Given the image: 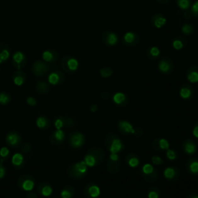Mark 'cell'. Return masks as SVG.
I'll return each instance as SVG.
<instances>
[{
  "instance_id": "1",
  "label": "cell",
  "mask_w": 198,
  "mask_h": 198,
  "mask_svg": "<svg viewBox=\"0 0 198 198\" xmlns=\"http://www.w3.org/2000/svg\"><path fill=\"white\" fill-rule=\"evenodd\" d=\"M87 172L88 167L84 160L71 164L67 170V174L69 177L76 180L83 178L86 175Z\"/></svg>"
},
{
  "instance_id": "2",
  "label": "cell",
  "mask_w": 198,
  "mask_h": 198,
  "mask_svg": "<svg viewBox=\"0 0 198 198\" xmlns=\"http://www.w3.org/2000/svg\"><path fill=\"white\" fill-rule=\"evenodd\" d=\"M35 185H36V180L30 174H23L17 180V186L19 188L27 192L32 191V190L35 187Z\"/></svg>"
},
{
  "instance_id": "3",
  "label": "cell",
  "mask_w": 198,
  "mask_h": 198,
  "mask_svg": "<svg viewBox=\"0 0 198 198\" xmlns=\"http://www.w3.org/2000/svg\"><path fill=\"white\" fill-rule=\"evenodd\" d=\"M69 144L72 148H80L85 143V137L81 133L79 132H74L71 133L68 137Z\"/></svg>"
},
{
  "instance_id": "4",
  "label": "cell",
  "mask_w": 198,
  "mask_h": 198,
  "mask_svg": "<svg viewBox=\"0 0 198 198\" xmlns=\"http://www.w3.org/2000/svg\"><path fill=\"white\" fill-rule=\"evenodd\" d=\"M22 136L16 131H10L6 136V143L12 148H18L21 144Z\"/></svg>"
},
{
  "instance_id": "5",
  "label": "cell",
  "mask_w": 198,
  "mask_h": 198,
  "mask_svg": "<svg viewBox=\"0 0 198 198\" xmlns=\"http://www.w3.org/2000/svg\"><path fill=\"white\" fill-rule=\"evenodd\" d=\"M65 133L62 129H57L50 136V141L52 145H60L63 144L64 139H65Z\"/></svg>"
},
{
  "instance_id": "6",
  "label": "cell",
  "mask_w": 198,
  "mask_h": 198,
  "mask_svg": "<svg viewBox=\"0 0 198 198\" xmlns=\"http://www.w3.org/2000/svg\"><path fill=\"white\" fill-rule=\"evenodd\" d=\"M84 195L87 198H97L101 194L100 188L93 183L88 184L84 189Z\"/></svg>"
},
{
  "instance_id": "7",
  "label": "cell",
  "mask_w": 198,
  "mask_h": 198,
  "mask_svg": "<svg viewBox=\"0 0 198 198\" xmlns=\"http://www.w3.org/2000/svg\"><path fill=\"white\" fill-rule=\"evenodd\" d=\"M37 192L39 195L49 197L53 194V188L48 182H41L37 185Z\"/></svg>"
},
{
  "instance_id": "8",
  "label": "cell",
  "mask_w": 198,
  "mask_h": 198,
  "mask_svg": "<svg viewBox=\"0 0 198 198\" xmlns=\"http://www.w3.org/2000/svg\"><path fill=\"white\" fill-rule=\"evenodd\" d=\"M48 71V67L42 61H37L33 66V74L38 77L45 75Z\"/></svg>"
},
{
  "instance_id": "9",
  "label": "cell",
  "mask_w": 198,
  "mask_h": 198,
  "mask_svg": "<svg viewBox=\"0 0 198 198\" xmlns=\"http://www.w3.org/2000/svg\"><path fill=\"white\" fill-rule=\"evenodd\" d=\"M12 165L16 170L23 168L25 166V158L22 153H15L12 157Z\"/></svg>"
},
{
  "instance_id": "10",
  "label": "cell",
  "mask_w": 198,
  "mask_h": 198,
  "mask_svg": "<svg viewBox=\"0 0 198 198\" xmlns=\"http://www.w3.org/2000/svg\"><path fill=\"white\" fill-rule=\"evenodd\" d=\"M118 128L122 133H127V134H135V133L133 125L128 122L125 121V120L120 121L118 122Z\"/></svg>"
},
{
  "instance_id": "11",
  "label": "cell",
  "mask_w": 198,
  "mask_h": 198,
  "mask_svg": "<svg viewBox=\"0 0 198 198\" xmlns=\"http://www.w3.org/2000/svg\"><path fill=\"white\" fill-rule=\"evenodd\" d=\"M13 66L16 67V69H20L24 66V54L22 52L17 51L13 55Z\"/></svg>"
},
{
  "instance_id": "12",
  "label": "cell",
  "mask_w": 198,
  "mask_h": 198,
  "mask_svg": "<svg viewBox=\"0 0 198 198\" xmlns=\"http://www.w3.org/2000/svg\"><path fill=\"white\" fill-rule=\"evenodd\" d=\"M123 148V144L118 138H114L111 140L109 145V151L111 153H118Z\"/></svg>"
},
{
  "instance_id": "13",
  "label": "cell",
  "mask_w": 198,
  "mask_h": 198,
  "mask_svg": "<svg viewBox=\"0 0 198 198\" xmlns=\"http://www.w3.org/2000/svg\"><path fill=\"white\" fill-rule=\"evenodd\" d=\"M36 91L38 94L43 95V94H47V93L50 92V86L43 81H37L36 84Z\"/></svg>"
},
{
  "instance_id": "14",
  "label": "cell",
  "mask_w": 198,
  "mask_h": 198,
  "mask_svg": "<svg viewBox=\"0 0 198 198\" xmlns=\"http://www.w3.org/2000/svg\"><path fill=\"white\" fill-rule=\"evenodd\" d=\"M36 125L39 128L42 130H47L50 127V121L47 117L43 116H39L36 120Z\"/></svg>"
},
{
  "instance_id": "15",
  "label": "cell",
  "mask_w": 198,
  "mask_h": 198,
  "mask_svg": "<svg viewBox=\"0 0 198 198\" xmlns=\"http://www.w3.org/2000/svg\"><path fill=\"white\" fill-rule=\"evenodd\" d=\"M48 81L52 85H57L62 81L61 74L58 72H52L49 74Z\"/></svg>"
},
{
  "instance_id": "16",
  "label": "cell",
  "mask_w": 198,
  "mask_h": 198,
  "mask_svg": "<svg viewBox=\"0 0 198 198\" xmlns=\"http://www.w3.org/2000/svg\"><path fill=\"white\" fill-rule=\"evenodd\" d=\"M84 161L88 167H93L97 164V158L95 157L94 154L89 151L84 156Z\"/></svg>"
},
{
  "instance_id": "17",
  "label": "cell",
  "mask_w": 198,
  "mask_h": 198,
  "mask_svg": "<svg viewBox=\"0 0 198 198\" xmlns=\"http://www.w3.org/2000/svg\"><path fill=\"white\" fill-rule=\"evenodd\" d=\"M13 82H14V84H16V85L21 86V85H23L25 80H26V75H25L24 73H23V72H20V71L16 72L13 74Z\"/></svg>"
},
{
  "instance_id": "18",
  "label": "cell",
  "mask_w": 198,
  "mask_h": 198,
  "mask_svg": "<svg viewBox=\"0 0 198 198\" xmlns=\"http://www.w3.org/2000/svg\"><path fill=\"white\" fill-rule=\"evenodd\" d=\"M184 150L185 153L188 155H192V154L195 153L197 151V147L196 145L193 143L190 140H187L184 143Z\"/></svg>"
},
{
  "instance_id": "19",
  "label": "cell",
  "mask_w": 198,
  "mask_h": 198,
  "mask_svg": "<svg viewBox=\"0 0 198 198\" xmlns=\"http://www.w3.org/2000/svg\"><path fill=\"white\" fill-rule=\"evenodd\" d=\"M74 194V189L71 186H66L60 191L61 198H71Z\"/></svg>"
},
{
  "instance_id": "20",
  "label": "cell",
  "mask_w": 198,
  "mask_h": 198,
  "mask_svg": "<svg viewBox=\"0 0 198 198\" xmlns=\"http://www.w3.org/2000/svg\"><path fill=\"white\" fill-rule=\"evenodd\" d=\"M10 156V151L6 146H3L0 149V162H4L9 159Z\"/></svg>"
},
{
  "instance_id": "21",
  "label": "cell",
  "mask_w": 198,
  "mask_h": 198,
  "mask_svg": "<svg viewBox=\"0 0 198 198\" xmlns=\"http://www.w3.org/2000/svg\"><path fill=\"white\" fill-rule=\"evenodd\" d=\"M163 175L165 177L166 179L167 180H173L176 177L177 175V171H176V169L173 168V167H167L163 172Z\"/></svg>"
},
{
  "instance_id": "22",
  "label": "cell",
  "mask_w": 198,
  "mask_h": 198,
  "mask_svg": "<svg viewBox=\"0 0 198 198\" xmlns=\"http://www.w3.org/2000/svg\"><path fill=\"white\" fill-rule=\"evenodd\" d=\"M66 64H67V68L70 71H75L78 67V62L74 58L68 59L66 62Z\"/></svg>"
},
{
  "instance_id": "23",
  "label": "cell",
  "mask_w": 198,
  "mask_h": 198,
  "mask_svg": "<svg viewBox=\"0 0 198 198\" xmlns=\"http://www.w3.org/2000/svg\"><path fill=\"white\" fill-rule=\"evenodd\" d=\"M11 95L7 92H0V105H6L11 101Z\"/></svg>"
},
{
  "instance_id": "24",
  "label": "cell",
  "mask_w": 198,
  "mask_h": 198,
  "mask_svg": "<svg viewBox=\"0 0 198 198\" xmlns=\"http://www.w3.org/2000/svg\"><path fill=\"white\" fill-rule=\"evenodd\" d=\"M118 36L114 33H109L106 37V43L109 46H114L118 43Z\"/></svg>"
},
{
  "instance_id": "25",
  "label": "cell",
  "mask_w": 198,
  "mask_h": 198,
  "mask_svg": "<svg viewBox=\"0 0 198 198\" xmlns=\"http://www.w3.org/2000/svg\"><path fill=\"white\" fill-rule=\"evenodd\" d=\"M126 97L123 93L121 92H118L113 96V101H114L115 104L116 105H121L126 101Z\"/></svg>"
},
{
  "instance_id": "26",
  "label": "cell",
  "mask_w": 198,
  "mask_h": 198,
  "mask_svg": "<svg viewBox=\"0 0 198 198\" xmlns=\"http://www.w3.org/2000/svg\"><path fill=\"white\" fill-rule=\"evenodd\" d=\"M54 126L57 129H62L65 126V121L64 116H58L54 119Z\"/></svg>"
},
{
  "instance_id": "27",
  "label": "cell",
  "mask_w": 198,
  "mask_h": 198,
  "mask_svg": "<svg viewBox=\"0 0 198 198\" xmlns=\"http://www.w3.org/2000/svg\"><path fill=\"white\" fill-rule=\"evenodd\" d=\"M127 162H128V166L132 168H135V167H138L139 164V160L138 157L135 156H128L127 158Z\"/></svg>"
},
{
  "instance_id": "28",
  "label": "cell",
  "mask_w": 198,
  "mask_h": 198,
  "mask_svg": "<svg viewBox=\"0 0 198 198\" xmlns=\"http://www.w3.org/2000/svg\"><path fill=\"white\" fill-rule=\"evenodd\" d=\"M158 67L159 70L162 73H168L170 70V64L166 61V60H161L160 62V64H159Z\"/></svg>"
},
{
  "instance_id": "29",
  "label": "cell",
  "mask_w": 198,
  "mask_h": 198,
  "mask_svg": "<svg viewBox=\"0 0 198 198\" xmlns=\"http://www.w3.org/2000/svg\"><path fill=\"white\" fill-rule=\"evenodd\" d=\"M189 171L194 174L198 173V160H194L190 162Z\"/></svg>"
},
{
  "instance_id": "30",
  "label": "cell",
  "mask_w": 198,
  "mask_h": 198,
  "mask_svg": "<svg viewBox=\"0 0 198 198\" xmlns=\"http://www.w3.org/2000/svg\"><path fill=\"white\" fill-rule=\"evenodd\" d=\"M192 94L190 89L188 88H182L180 91V95L183 99H188Z\"/></svg>"
},
{
  "instance_id": "31",
  "label": "cell",
  "mask_w": 198,
  "mask_h": 198,
  "mask_svg": "<svg viewBox=\"0 0 198 198\" xmlns=\"http://www.w3.org/2000/svg\"><path fill=\"white\" fill-rule=\"evenodd\" d=\"M157 145H158L159 148L162 150H168L169 147H170L169 142L167 139H158Z\"/></svg>"
},
{
  "instance_id": "32",
  "label": "cell",
  "mask_w": 198,
  "mask_h": 198,
  "mask_svg": "<svg viewBox=\"0 0 198 198\" xmlns=\"http://www.w3.org/2000/svg\"><path fill=\"white\" fill-rule=\"evenodd\" d=\"M166 23H167V19L165 17H162V16H160V17L156 18L155 20V21H154V25L158 29L161 28Z\"/></svg>"
},
{
  "instance_id": "33",
  "label": "cell",
  "mask_w": 198,
  "mask_h": 198,
  "mask_svg": "<svg viewBox=\"0 0 198 198\" xmlns=\"http://www.w3.org/2000/svg\"><path fill=\"white\" fill-rule=\"evenodd\" d=\"M154 170H154L153 167L150 163L145 164L143 167V168H142V171H143L145 175H150V174L153 173Z\"/></svg>"
},
{
  "instance_id": "34",
  "label": "cell",
  "mask_w": 198,
  "mask_h": 198,
  "mask_svg": "<svg viewBox=\"0 0 198 198\" xmlns=\"http://www.w3.org/2000/svg\"><path fill=\"white\" fill-rule=\"evenodd\" d=\"M187 79L190 83H197L198 82V72L195 71H190L187 74Z\"/></svg>"
},
{
  "instance_id": "35",
  "label": "cell",
  "mask_w": 198,
  "mask_h": 198,
  "mask_svg": "<svg viewBox=\"0 0 198 198\" xmlns=\"http://www.w3.org/2000/svg\"><path fill=\"white\" fill-rule=\"evenodd\" d=\"M135 34L133 33H132V32H128L124 36V40L127 43H133L135 40Z\"/></svg>"
},
{
  "instance_id": "36",
  "label": "cell",
  "mask_w": 198,
  "mask_h": 198,
  "mask_svg": "<svg viewBox=\"0 0 198 198\" xmlns=\"http://www.w3.org/2000/svg\"><path fill=\"white\" fill-rule=\"evenodd\" d=\"M177 5L182 9H187L190 7L189 0H177Z\"/></svg>"
},
{
  "instance_id": "37",
  "label": "cell",
  "mask_w": 198,
  "mask_h": 198,
  "mask_svg": "<svg viewBox=\"0 0 198 198\" xmlns=\"http://www.w3.org/2000/svg\"><path fill=\"white\" fill-rule=\"evenodd\" d=\"M54 54L52 52L49 51V50H47V51L43 52V58L45 61L47 62H50L54 60Z\"/></svg>"
},
{
  "instance_id": "38",
  "label": "cell",
  "mask_w": 198,
  "mask_h": 198,
  "mask_svg": "<svg viewBox=\"0 0 198 198\" xmlns=\"http://www.w3.org/2000/svg\"><path fill=\"white\" fill-rule=\"evenodd\" d=\"M100 73H101V75L103 77H108L112 74V71L110 68L105 67V68L101 69V70L100 71Z\"/></svg>"
},
{
  "instance_id": "39",
  "label": "cell",
  "mask_w": 198,
  "mask_h": 198,
  "mask_svg": "<svg viewBox=\"0 0 198 198\" xmlns=\"http://www.w3.org/2000/svg\"><path fill=\"white\" fill-rule=\"evenodd\" d=\"M32 145L30 143H25L24 144L21 146V151L23 153H28L31 151Z\"/></svg>"
},
{
  "instance_id": "40",
  "label": "cell",
  "mask_w": 198,
  "mask_h": 198,
  "mask_svg": "<svg viewBox=\"0 0 198 198\" xmlns=\"http://www.w3.org/2000/svg\"><path fill=\"white\" fill-rule=\"evenodd\" d=\"M173 48L175 49V50H180L183 48L184 44H183L182 41H181L180 40L177 39V40H174L173 42Z\"/></svg>"
},
{
  "instance_id": "41",
  "label": "cell",
  "mask_w": 198,
  "mask_h": 198,
  "mask_svg": "<svg viewBox=\"0 0 198 198\" xmlns=\"http://www.w3.org/2000/svg\"><path fill=\"white\" fill-rule=\"evenodd\" d=\"M182 32L185 34H190L193 32V27L190 24H184L182 26Z\"/></svg>"
},
{
  "instance_id": "42",
  "label": "cell",
  "mask_w": 198,
  "mask_h": 198,
  "mask_svg": "<svg viewBox=\"0 0 198 198\" xmlns=\"http://www.w3.org/2000/svg\"><path fill=\"white\" fill-rule=\"evenodd\" d=\"M167 156L170 160H174L177 159V154H176L174 150H169L168 149V150L167 152Z\"/></svg>"
},
{
  "instance_id": "43",
  "label": "cell",
  "mask_w": 198,
  "mask_h": 198,
  "mask_svg": "<svg viewBox=\"0 0 198 198\" xmlns=\"http://www.w3.org/2000/svg\"><path fill=\"white\" fill-rule=\"evenodd\" d=\"M7 173V170L6 167L3 164V162H0V180L4 178Z\"/></svg>"
},
{
  "instance_id": "44",
  "label": "cell",
  "mask_w": 198,
  "mask_h": 198,
  "mask_svg": "<svg viewBox=\"0 0 198 198\" xmlns=\"http://www.w3.org/2000/svg\"><path fill=\"white\" fill-rule=\"evenodd\" d=\"M0 57H1L2 60H3V61H4V60H6L8 58H9V50H6V49H5V50H3L1 51V53H0Z\"/></svg>"
},
{
  "instance_id": "45",
  "label": "cell",
  "mask_w": 198,
  "mask_h": 198,
  "mask_svg": "<svg viewBox=\"0 0 198 198\" xmlns=\"http://www.w3.org/2000/svg\"><path fill=\"white\" fill-rule=\"evenodd\" d=\"M150 54H151V55L153 56V57H158L160 54V49L156 47H153L151 49H150Z\"/></svg>"
},
{
  "instance_id": "46",
  "label": "cell",
  "mask_w": 198,
  "mask_h": 198,
  "mask_svg": "<svg viewBox=\"0 0 198 198\" xmlns=\"http://www.w3.org/2000/svg\"><path fill=\"white\" fill-rule=\"evenodd\" d=\"M151 160L152 162L155 164V165H160V164L162 163V159L160 156H154L152 157Z\"/></svg>"
},
{
  "instance_id": "47",
  "label": "cell",
  "mask_w": 198,
  "mask_h": 198,
  "mask_svg": "<svg viewBox=\"0 0 198 198\" xmlns=\"http://www.w3.org/2000/svg\"><path fill=\"white\" fill-rule=\"evenodd\" d=\"M26 102H27V104L29 105L32 106V107H33V106L37 105V99H34V98H33V97H28V98H27V99H26Z\"/></svg>"
},
{
  "instance_id": "48",
  "label": "cell",
  "mask_w": 198,
  "mask_h": 198,
  "mask_svg": "<svg viewBox=\"0 0 198 198\" xmlns=\"http://www.w3.org/2000/svg\"><path fill=\"white\" fill-rule=\"evenodd\" d=\"M148 198H159V194L157 190H151L148 194Z\"/></svg>"
},
{
  "instance_id": "49",
  "label": "cell",
  "mask_w": 198,
  "mask_h": 198,
  "mask_svg": "<svg viewBox=\"0 0 198 198\" xmlns=\"http://www.w3.org/2000/svg\"><path fill=\"white\" fill-rule=\"evenodd\" d=\"M109 160L111 162H117L119 160V156H118V153H111L109 156Z\"/></svg>"
},
{
  "instance_id": "50",
  "label": "cell",
  "mask_w": 198,
  "mask_h": 198,
  "mask_svg": "<svg viewBox=\"0 0 198 198\" xmlns=\"http://www.w3.org/2000/svg\"><path fill=\"white\" fill-rule=\"evenodd\" d=\"M26 198H38V196H37V193L33 192V191H30V192L26 194Z\"/></svg>"
},
{
  "instance_id": "51",
  "label": "cell",
  "mask_w": 198,
  "mask_h": 198,
  "mask_svg": "<svg viewBox=\"0 0 198 198\" xmlns=\"http://www.w3.org/2000/svg\"><path fill=\"white\" fill-rule=\"evenodd\" d=\"M192 12L194 13V14H197L198 13V1L196 2L192 6Z\"/></svg>"
},
{
  "instance_id": "52",
  "label": "cell",
  "mask_w": 198,
  "mask_h": 198,
  "mask_svg": "<svg viewBox=\"0 0 198 198\" xmlns=\"http://www.w3.org/2000/svg\"><path fill=\"white\" fill-rule=\"evenodd\" d=\"M193 135L194 137L198 139V126L194 127V129H193Z\"/></svg>"
},
{
  "instance_id": "53",
  "label": "cell",
  "mask_w": 198,
  "mask_h": 198,
  "mask_svg": "<svg viewBox=\"0 0 198 198\" xmlns=\"http://www.w3.org/2000/svg\"><path fill=\"white\" fill-rule=\"evenodd\" d=\"M90 110L91 111H93V112H95V111L98 110V106L96 105H92L91 106Z\"/></svg>"
},
{
  "instance_id": "54",
  "label": "cell",
  "mask_w": 198,
  "mask_h": 198,
  "mask_svg": "<svg viewBox=\"0 0 198 198\" xmlns=\"http://www.w3.org/2000/svg\"><path fill=\"white\" fill-rule=\"evenodd\" d=\"M3 60H2L1 57H0V64H2V63H3Z\"/></svg>"
},
{
  "instance_id": "55",
  "label": "cell",
  "mask_w": 198,
  "mask_h": 198,
  "mask_svg": "<svg viewBox=\"0 0 198 198\" xmlns=\"http://www.w3.org/2000/svg\"><path fill=\"white\" fill-rule=\"evenodd\" d=\"M192 198H198V196L196 195V196H194V197H193Z\"/></svg>"
},
{
  "instance_id": "56",
  "label": "cell",
  "mask_w": 198,
  "mask_h": 198,
  "mask_svg": "<svg viewBox=\"0 0 198 198\" xmlns=\"http://www.w3.org/2000/svg\"><path fill=\"white\" fill-rule=\"evenodd\" d=\"M55 198H57V197H55Z\"/></svg>"
}]
</instances>
